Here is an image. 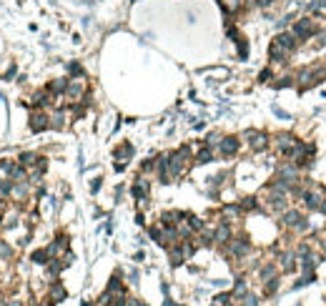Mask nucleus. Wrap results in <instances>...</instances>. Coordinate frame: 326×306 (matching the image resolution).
Instances as JSON below:
<instances>
[{
    "mask_svg": "<svg viewBox=\"0 0 326 306\" xmlns=\"http://www.w3.org/2000/svg\"><path fill=\"white\" fill-rule=\"evenodd\" d=\"M321 198H324V196H319V193L314 191V188H309V191L304 193V198H301V201H304V206H306L309 211H319V203H321Z\"/></svg>",
    "mask_w": 326,
    "mask_h": 306,
    "instance_id": "nucleus-25",
    "label": "nucleus"
},
{
    "mask_svg": "<svg viewBox=\"0 0 326 306\" xmlns=\"http://www.w3.org/2000/svg\"><path fill=\"white\" fill-rule=\"evenodd\" d=\"M100 181H103V178H96V181L91 183V191H93V193H96V191H100Z\"/></svg>",
    "mask_w": 326,
    "mask_h": 306,
    "instance_id": "nucleus-48",
    "label": "nucleus"
},
{
    "mask_svg": "<svg viewBox=\"0 0 326 306\" xmlns=\"http://www.w3.org/2000/svg\"><path fill=\"white\" fill-rule=\"evenodd\" d=\"M293 254H296V258H304V256H309V254H311V243H309V241H301V243L293 249Z\"/></svg>",
    "mask_w": 326,
    "mask_h": 306,
    "instance_id": "nucleus-38",
    "label": "nucleus"
},
{
    "mask_svg": "<svg viewBox=\"0 0 326 306\" xmlns=\"http://www.w3.org/2000/svg\"><path fill=\"white\" fill-rule=\"evenodd\" d=\"M239 306H259V296L248 291L246 296H241V304H239Z\"/></svg>",
    "mask_w": 326,
    "mask_h": 306,
    "instance_id": "nucleus-41",
    "label": "nucleus"
},
{
    "mask_svg": "<svg viewBox=\"0 0 326 306\" xmlns=\"http://www.w3.org/2000/svg\"><path fill=\"white\" fill-rule=\"evenodd\" d=\"M296 254L293 251H284V254H278V269L281 274H293L296 271Z\"/></svg>",
    "mask_w": 326,
    "mask_h": 306,
    "instance_id": "nucleus-16",
    "label": "nucleus"
},
{
    "mask_svg": "<svg viewBox=\"0 0 326 306\" xmlns=\"http://www.w3.org/2000/svg\"><path fill=\"white\" fill-rule=\"evenodd\" d=\"M48 93L53 96V98H61V96H65V88H68V78H55V81H50L48 85Z\"/></svg>",
    "mask_w": 326,
    "mask_h": 306,
    "instance_id": "nucleus-22",
    "label": "nucleus"
},
{
    "mask_svg": "<svg viewBox=\"0 0 326 306\" xmlns=\"http://www.w3.org/2000/svg\"><path fill=\"white\" fill-rule=\"evenodd\" d=\"M141 306H148V304H146V301H141Z\"/></svg>",
    "mask_w": 326,
    "mask_h": 306,
    "instance_id": "nucleus-54",
    "label": "nucleus"
},
{
    "mask_svg": "<svg viewBox=\"0 0 326 306\" xmlns=\"http://www.w3.org/2000/svg\"><path fill=\"white\" fill-rule=\"evenodd\" d=\"M233 43H236V50H239V58H241V61H246V58H248V40L244 35H239Z\"/></svg>",
    "mask_w": 326,
    "mask_h": 306,
    "instance_id": "nucleus-35",
    "label": "nucleus"
},
{
    "mask_svg": "<svg viewBox=\"0 0 326 306\" xmlns=\"http://www.w3.org/2000/svg\"><path fill=\"white\" fill-rule=\"evenodd\" d=\"M10 181H13V183H23V181H31V178H28V168H23V166L18 163L16 168H13V173H10Z\"/></svg>",
    "mask_w": 326,
    "mask_h": 306,
    "instance_id": "nucleus-32",
    "label": "nucleus"
},
{
    "mask_svg": "<svg viewBox=\"0 0 326 306\" xmlns=\"http://www.w3.org/2000/svg\"><path fill=\"white\" fill-rule=\"evenodd\" d=\"M148 193H151V181H148L146 176H138L130 186V196L136 201H148Z\"/></svg>",
    "mask_w": 326,
    "mask_h": 306,
    "instance_id": "nucleus-10",
    "label": "nucleus"
},
{
    "mask_svg": "<svg viewBox=\"0 0 326 306\" xmlns=\"http://www.w3.org/2000/svg\"><path fill=\"white\" fill-rule=\"evenodd\" d=\"M269 81H274V70L271 68H263L259 73V83H269Z\"/></svg>",
    "mask_w": 326,
    "mask_h": 306,
    "instance_id": "nucleus-45",
    "label": "nucleus"
},
{
    "mask_svg": "<svg viewBox=\"0 0 326 306\" xmlns=\"http://www.w3.org/2000/svg\"><path fill=\"white\" fill-rule=\"evenodd\" d=\"M88 93V83L83 78H68V88H65V98L70 100V103H78V100H83Z\"/></svg>",
    "mask_w": 326,
    "mask_h": 306,
    "instance_id": "nucleus-5",
    "label": "nucleus"
},
{
    "mask_svg": "<svg viewBox=\"0 0 326 306\" xmlns=\"http://www.w3.org/2000/svg\"><path fill=\"white\" fill-rule=\"evenodd\" d=\"M276 3V0H254V5L256 8H261V10H266V8H271Z\"/></svg>",
    "mask_w": 326,
    "mask_h": 306,
    "instance_id": "nucleus-47",
    "label": "nucleus"
},
{
    "mask_svg": "<svg viewBox=\"0 0 326 306\" xmlns=\"http://www.w3.org/2000/svg\"><path fill=\"white\" fill-rule=\"evenodd\" d=\"M28 128L33 133H43V130L50 128V113L43 111V108H33L31 111V118H28Z\"/></svg>",
    "mask_w": 326,
    "mask_h": 306,
    "instance_id": "nucleus-4",
    "label": "nucleus"
},
{
    "mask_svg": "<svg viewBox=\"0 0 326 306\" xmlns=\"http://www.w3.org/2000/svg\"><path fill=\"white\" fill-rule=\"evenodd\" d=\"M221 138H224V133H218V130H211L209 136L203 138V145H209V148H218V143H221Z\"/></svg>",
    "mask_w": 326,
    "mask_h": 306,
    "instance_id": "nucleus-34",
    "label": "nucleus"
},
{
    "mask_svg": "<svg viewBox=\"0 0 326 306\" xmlns=\"http://www.w3.org/2000/svg\"><path fill=\"white\" fill-rule=\"evenodd\" d=\"M244 216V211H241V206L239 203H226L224 209H221V221H236V218H241Z\"/></svg>",
    "mask_w": 326,
    "mask_h": 306,
    "instance_id": "nucleus-17",
    "label": "nucleus"
},
{
    "mask_svg": "<svg viewBox=\"0 0 326 306\" xmlns=\"http://www.w3.org/2000/svg\"><path fill=\"white\" fill-rule=\"evenodd\" d=\"M65 296H68V291H65V286L61 284V281H50L48 284V299L50 301H65Z\"/></svg>",
    "mask_w": 326,
    "mask_h": 306,
    "instance_id": "nucleus-18",
    "label": "nucleus"
},
{
    "mask_svg": "<svg viewBox=\"0 0 326 306\" xmlns=\"http://www.w3.org/2000/svg\"><path fill=\"white\" fill-rule=\"evenodd\" d=\"M33 193V183L31 181H23V183H16L13 186V196L10 198H16V201H28V196Z\"/></svg>",
    "mask_w": 326,
    "mask_h": 306,
    "instance_id": "nucleus-19",
    "label": "nucleus"
},
{
    "mask_svg": "<svg viewBox=\"0 0 326 306\" xmlns=\"http://www.w3.org/2000/svg\"><path fill=\"white\" fill-rule=\"evenodd\" d=\"M263 284H266V286H263V294H266V296H274L276 291H278V276H276V279L263 281Z\"/></svg>",
    "mask_w": 326,
    "mask_h": 306,
    "instance_id": "nucleus-37",
    "label": "nucleus"
},
{
    "mask_svg": "<svg viewBox=\"0 0 326 306\" xmlns=\"http://www.w3.org/2000/svg\"><path fill=\"white\" fill-rule=\"evenodd\" d=\"M96 306H113V294H111V291H103L100 299L96 301Z\"/></svg>",
    "mask_w": 326,
    "mask_h": 306,
    "instance_id": "nucleus-42",
    "label": "nucleus"
},
{
    "mask_svg": "<svg viewBox=\"0 0 326 306\" xmlns=\"http://www.w3.org/2000/svg\"><path fill=\"white\" fill-rule=\"evenodd\" d=\"M148 236H151L158 246H161V241H163V226L161 224H156V226H151V228H148Z\"/></svg>",
    "mask_w": 326,
    "mask_h": 306,
    "instance_id": "nucleus-36",
    "label": "nucleus"
},
{
    "mask_svg": "<svg viewBox=\"0 0 326 306\" xmlns=\"http://www.w3.org/2000/svg\"><path fill=\"white\" fill-rule=\"evenodd\" d=\"M20 216H23V209L20 206H16V209H5L3 213H0V226L3 228H16L18 226V221H20Z\"/></svg>",
    "mask_w": 326,
    "mask_h": 306,
    "instance_id": "nucleus-13",
    "label": "nucleus"
},
{
    "mask_svg": "<svg viewBox=\"0 0 326 306\" xmlns=\"http://www.w3.org/2000/svg\"><path fill=\"white\" fill-rule=\"evenodd\" d=\"M213 156H216L213 148H209V145H201V148L194 153V163H196V166H206V163L213 161Z\"/></svg>",
    "mask_w": 326,
    "mask_h": 306,
    "instance_id": "nucleus-20",
    "label": "nucleus"
},
{
    "mask_svg": "<svg viewBox=\"0 0 326 306\" xmlns=\"http://www.w3.org/2000/svg\"><path fill=\"white\" fill-rule=\"evenodd\" d=\"M18 166V161H10V158H0V176L3 178H10L13 168Z\"/></svg>",
    "mask_w": 326,
    "mask_h": 306,
    "instance_id": "nucleus-33",
    "label": "nucleus"
},
{
    "mask_svg": "<svg viewBox=\"0 0 326 306\" xmlns=\"http://www.w3.org/2000/svg\"><path fill=\"white\" fill-rule=\"evenodd\" d=\"M293 20H296V16H293V13H289V16H284V18L278 20V28H281V31H286L289 25H293Z\"/></svg>",
    "mask_w": 326,
    "mask_h": 306,
    "instance_id": "nucleus-44",
    "label": "nucleus"
},
{
    "mask_svg": "<svg viewBox=\"0 0 326 306\" xmlns=\"http://www.w3.org/2000/svg\"><path fill=\"white\" fill-rule=\"evenodd\" d=\"M163 306H179V304H173L171 299H166V304H163Z\"/></svg>",
    "mask_w": 326,
    "mask_h": 306,
    "instance_id": "nucleus-52",
    "label": "nucleus"
},
{
    "mask_svg": "<svg viewBox=\"0 0 326 306\" xmlns=\"http://www.w3.org/2000/svg\"><path fill=\"white\" fill-rule=\"evenodd\" d=\"M13 258H16V249H13L8 241L0 239V261H5V264H8V261H13Z\"/></svg>",
    "mask_w": 326,
    "mask_h": 306,
    "instance_id": "nucleus-31",
    "label": "nucleus"
},
{
    "mask_svg": "<svg viewBox=\"0 0 326 306\" xmlns=\"http://www.w3.org/2000/svg\"><path fill=\"white\" fill-rule=\"evenodd\" d=\"M274 40H276V43H278V46L284 48V50H289L291 55H293V50H296V48H299V40L293 38V33H291V31H281V33H278Z\"/></svg>",
    "mask_w": 326,
    "mask_h": 306,
    "instance_id": "nucleus-14",
    "label": "nucleus"
},
{
    "mask_svg": "<svg viewBox=\"0 0 326 306\" xmlns=\"http://www.w3.org/2000/svg\"><path fill=\"white\" fill-rule=\"evenodd\" d=\"M133 153H136V148H133V143H128V141H123L121 145H115L113 148V158L118 163H126V161H130L133 158Z\"/></svg>",
    "mask_w": 326,
    "mask_h": 306,
    "instance_id": "nucleus-15",
    "label": "nucleus"
},
{
    "mask_svg": "<svg viewBox=\"0 0 326 306\" xmlns=\"http://www.w3.org/2000/svg\"><path fill=\"white\" fill-rule=\"evenodd\" d=\"M48 113H50V128L63 130L65 128V121H68V108L65 106H53Z\"/></svg>",
    "mask_w": 326,
    "mask_h": 306,
    "instance_id": "nucleus-11",
    "label": "nucleus"
},
{
    "mask_svg": "<svg viewBox=\"0 0 326 306\" xmlns=\"http://www.w3.org/2000/svg\"><path fill=\"white\" fill-rule=\"evenodd\" d=\"M239 206H241V211H244V213L261 211V203H259V198H256V196H246V198H241V201H239Z\"/></svg>",
    "mask_w": 326,
    "mask_h": 306,
    "instance_id": "nucleus-27",
    "label": "nucleus"
},
{
    "mask_svg": "<svg viewBox=\"0 0 326 306\" xmlns=\"http://www.w3.org/2000/svg\"><path fill=\"white\" fill-rule=\"evenodd\" d=\"M0 306H25V301L18 296H3L0 299Z\"/></svg>",
    "mask_w": 326,
    "mask_h": 306,
    "instance_id": "nucleus-40",
    "label": "nucleus"
},
{
    "mask_svg": "<svg viewBox=\"0 0 326 306\" xmlns=\"http://www.w3.org/2000/svg\"><path fill=\"white\" fill-rule=\"evenodd\" d=\"M296 141H299V138H296L293 133H291V130H281V133H276L274 136V145H276V153L278 156H289V151L293 148V143Z\"/></svg>",
    "mask_w": 326,
    "mask_h": 306,
    "instance_id": "nucleus-7",
    "label": "nucleus"
},
{
    "mask_svg": "<svg viewBox=\"0 0 326 306\" xmlns=\"http://www.w3.org/2000/svg\"><path fill=\"white\" fill-rule=\"evenodd\" d=\"M289 58H291V53L281 48L276 40H271V46H269V61L274 65H284V63H289Z\"/></svg>",
    "mask_w": 326,
    "mask_h": 306,
    "instance_id": "nucleus-12",
    "label": "nucleus"
},
{
    "mask_svg": "<svg viewBox=\"0 0 326 306\" xmlns=\"http://www.w3.org/2000/svg\"><path fill=\"white\" fill-rule=\"evenodd\" d=\"M326 48V28H319L311 38V50H324Z\"/></svg>",
    "mask_w": 326,
    "mask_h": 306,
    "instance_id": "nucleus-29",
    "label": "nucleus"
},
{
    "mask_svg": "<svg viewBox=\"0 0 326 306\" xmlns=\"http://www.w3.org/2000/svg\"><path fill=\"white\" fill-rule=\"evenodd\" d=\"M38 158H40V156H38V153H33V151H23V153L18 156V163H20L23 168L31 171V168L38 163Z\"/></svg>",
    "mask_w": 326,
    "mask_h": 306,
    "instance_id": "nucleus-26",
    "label": "nucleus"
},
{
    "mask_svg": "<svg viewBox=\"0 0 326 306\" xmlns=\"http://www.w3.org/2000/svg\"><path fill=\"white\" fill-rule=\"evenodd\" d=\"M248 294V284H246V279H236V286L231 289V296H233V301H239L241 296H246Z\"/></svg>",
    "mask_w": 326,
    "mask_h": 306,
    "instance_id": "nucleus-30",
    "label": "nucleus"
},
{
    "mask_svg": "<svg viewBox=\"0 0 326 306\" xmlns=\"http://www.w3.org/2000/svg\"><path fill=\"white\" fill-rule=\"evenodd\" d=\"M13 76H16V65H10V68L5 70V76H3V78L8 81V78H13Z\"/></svg>",
    "mask_w": 326,
    "mask_h": 306,
    "instance_id": "nucleus-49",
    "label": "nucleus"
},
{
    "mask_svg": "<svg viewBox=\"0 0 326 306\" xmlns=\"http://www.w3.org/2000/svg\"><path fill=\"white\" fill-rule=\"evenodd\" d=\"M146 173H156V158H146L141 163V176H146Z\"/></svg>",
    "mask_w": 326,
    "mask_h": 306,
    "instance_id": "nucleus-39",
    "label": "nucleus"
},
{
    "mask_svg": "<svg viewBox=\"0 0 326 306\" xmlns=\"http://www.w3.org/2000/svg\"><path fill=\"white\" fill-rule=\"evenodd\" d=\"M316 31H319V25H316V18H314V16L296 18V20H293V25H291V33H293V38L299 40V43L311 40Z\"/></svg>",
    "mask_w": 326,
    "mask_h": 306,
    "instance_id": "nucleus-1",
    "label": "nucleus"
},
{
    "mask_svg": "<svg viewBox=\"0 0 326 306\" xmlns=\"http://www.w3.org/2000/svg\"><path fill=\"white\" fill-rule=\"evenodd\" d=\"M231 239H233L231 224H228V221H218V224L213 226V243H216V246H226Z\"/></svg>",
    "mask_w": 326,
    "mask_h": 306,
    "instance_id": "nucleus-9",
    "label": "nucleus"
},
{
    "mask_svg": "<svg viewBox=\"0 0 326 306\" xmlns=\"http://www.w3.org/2000/svg\"><path fill=\"white\" fill-rule=\"evenodd\" d=\"M81 306H96V304H93V301H83Z\"/></svg>",
    "mask_w": 326,
    "mask_h": 306,
    "instance_id": "nucleus-53",
    "label": "nucleus"
},
{
    "mask_svg": "<svg viewBox=\"0 0 326 306\" xmlns=\"http://www.w3.org/2000/svg\"><path fill=\"white\" fill-rule=\"evenodd\" d=\"M68 73L73 78H83V65L81 63H68Z\"/></svg>",
    "mask_w": 326,
    "mask_h": 306,
    "instance_id": "nucleus-43",
    "label": "nucleus"
},
{
    "mask_svg": "<svg viewBox=\"0 0 326 306\" xmlns=\"http://www.w3.org/2000/svg\"><path fill=\"white\" fill-rule=\"evenodd\" d=\"M168 261H171V266L176 269V266H181L183 261H186V254H183V249H181V243H173V246H168Z\"/></svg>",
    "mask_w": 326,
    "mask_h": 306,
    "instance_id": "nucleus-21",
    "label": "nucleus"
},
{
    "mask_svg": "<svg viewBox=\"0 0 326 306\" xmlns=\"http://www.w3.org/2000/svg\"><path fill=\"white\" fill-rule=\"evenodd\" d=\"M281 226L293 231V234H304V231H309V218L296 209H286L281 213Z\"/></svg>",
    "mask_w": 326,
    "mask_h": 306,
    "instance_id": "nucleus-2",
    "label": "nucleus"
},
{
    "mask_svg": "<svg viewBox=\"0 0 326 306\" xmlns=\"http://www.w3.org/2000/svg\"><path fill=\"white\" fill-rule=\"evenodd\" d=\"M106 291H111L113 296L126 294V284H123V279H121V271H115V274L111 276V281H108V289H106Z\"/></svg>",
    "mask_w": 326,
    "mask_h": 306,
    "instance_id": "nucleus-23",
    "label": "nucleus"
},
{
    "mask_svg": "<svg viewBox=\"0 0 326 306\" xmlns=\"http://www.w3.org/2000/svg\"><path fill=\"white\" fill-rule=\"evenodd\" d=\"M241 138L248 141V148L254 151V153H263V151L271 145L269 133H263V130H254V128H246L244 133H241Z\"/></svg>",
    "mask_w": 326,
    "mask_h": 306,
    "instance_id": "nucleus-3",
    "label": "nucleus"
},
{
    "mask_svg": "<svg viewBox=\"0 0 326 306\" xmlns=\"http://www.w3.org/2000/svg\"><path fill=\"white\" fill-rule=\"evenodd\" d=\"M31 261H33V264H38V266H48L50 254H48V249H46V246H43V249H35V251L31 254Z\"/></svg>",
    "mask_w": 326,
    "mask_h": 306,
    "instance_id": "nucleus-28",
    "label": "nucleus"
},
{
    "mask_svg": "<svg viewBox=\"0 0 326 306\" xmlns=\"http://www.w3.org/2000/svg\"><path fill=\"white\" fill-rule=\"evenodd\" d=\"M276 276H278V266H276V261H266V264L259 269V279H261V281L276 279Z\"/></svg>",
    "mask_w": 326,
    "mask_h": 306,
    "instance_id": "nucleus-24",
    "label": "nucleus"
},
{
    "mask_svg": "<svg viewBox=\"0 0 326 306\" xmlns=\"http://www.w3.org/2000/svg\"><path fill=\"white\" fill-rule=\"evenodd\" d=\"M319 213L326 216V198H321V203H319Z\"/></svg>",
    "mask_w": 326,
    "mask_h": 306,
    "instance_id": "nucleus-51",
    "label": "nucleus"
},
{
    "mask_svg": "<svg viewBox=\"0 0 326 306\" xmlns=\"http://www.w3.org/2000/svg\"><path fill=\"white\" fill-rule=\"evenodd\" d=\"M291 85H296V83H293V78H291V76H284V78H278L276 88L281 91V88H291Z\"/></svg>",
    "mask_w": 326,
    "mask_h": 306,
    "instance_id": "nucleus-46",
    "label": "nucleus"
},
{
    "mask_svg": "<svg viewBox=\"0 0 326 306\" xmlns=\"http://www.w3.org/2000/svg\"><path fill=\"white\" fill-rule=\"evenodd\" d=\"M68 243H70L68 234H65V231H61V234L55 236V241H50V243L46 246L48 254H50V258H61V256L68 251Z\"/></svg>",
    "mask_w": 326,
    "mask_h": 306,
    "instance_id": "nucleus-8",
    "label": "nucleus"
},
{
    "mask_svg": "<svg viewBox=\"0 0 326 306\" xmlns=\"http://www.w3.org/2000/svg\"><path fill=\"white\" fill-rule=\"evenodd\" d=\"M31 306H35V304H31ZM40 306H55V301H50V299L46 296V299H43V304H40Z\"/></svg>",
    "mask_w": 326,
    "mask_h": 306,
    "instance_id": "nucleus-50",
    "label": "nucleus"
},
{
    "mask_svg": "<svg viewBox=\"0 0 326 306\" xmlns=\"http://www.w3.org/2000/svg\"><path fill=\"white\" fill-rule=\"evenodd\" d=\"M239 148H241V136H224L216 151H218L221 158H233L239 153Z\"/></svg>",
    "mask_w": 326,
    "mask_h": 306,
    "instance_id": "nucleus-6",
    "label": "nucleus"
}]
</instances>
